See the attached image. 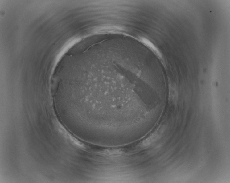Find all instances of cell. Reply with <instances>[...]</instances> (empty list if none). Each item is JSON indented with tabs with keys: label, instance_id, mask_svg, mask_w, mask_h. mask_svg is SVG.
<instances>
[{
	"label": "cell",
	"instance_id": "obj_1",
	"mask_svg": "<svg viewBox=\"0 0 230 183\" xmlns=\"http://www.w3.org/2000/svg\"><path fill=\"white\" fill-rule=\"evenodd\" d=\"M156 135L153 134L145 139L141 144V146L142 148H146L150 146L155 141L157 138Z\"/></svg>",
	"mask_w": 230,
	"mask_h": 183
}]
</instances>
